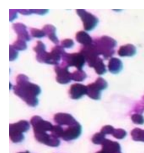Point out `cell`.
I'll return each mask as SVG.
<instances>
[{
	"instance_id": "cell-1",
	"label": "cell",
	"mask_w": 144,
	"mask_h": 153,
	"mask_svg": "<svg viewBox=\"0 0 144 153\" xmlns=\"http://www.w3.org/2000/svg\"><path fill=\"white\" fill-rule=\"evenodd\" d=\"M16 83L17 84L13 87L14 94L20 97L28 105L32 107L36 106L38 103L37 96L41 93L40 86L31 82L28 77L24 74H19L17 76Z\"/></svg>"
},
{
	"instance_id": "cell-2",
	"label": "cell",
	"mask_w": 144,
	"mask_h": 153,
	"mask_svg": "<svg viewBox=\"0 0 144 153\" xmlns=\"http://www.w3.org/2000/svg\"><path fill=\"white\" fill-rule=\"evenodd\" d=\"M99 55L101 54L104 59L111 57L115 53L114 48L116 46V41L108 36H102L93 41Z\"/></svg>"
},
{
	"instance_id": "cell-3",
	"label": "cell",
	"mask_w": 144,
	"mask_h": 153,
	"mask_svg": "<svg viewBox=\"0 0 144 153\" xmlns=\"http://www.w3.org/2000/svg\"><path fill=\"white\" fill-rule=\"evenodd\" d=\"M29 128V123L26 120H20L16 123L10 124L9 136L14 143L22 142L24 139L23 133L27 131Z\"/></svg>"
},
{
	"instance_id": "cell-4",
	"label": "cell",
	"mask_w": 144,
	"mask_h": 153,
	"mask_svg": "<svg viewBox=\"0 0 144 153\" xmlns=\"http://www.w3.org/2000/svg\"><path fill=\"white\" fill-rule=\"evenodd\" d=\"M62 66H74L77 70H82V68L86 62L85 58L80 53L70 54L65 52L62 55Z\"/></svg>"
},
{
	"instance_id": "cell-5",
	"label": "cell",
	"mask_w": 144,
	"mask_h": 153,
	"mask_svg": "<svg viewBox=\"0 0 144 153\" xmlns=\"http://www.w3.org/2000/svg\"><path fill=\"white\" fill-rule=\"evenodd\" d=\"M107 81L101 77H98L96 81L87 85V95L94 100H99L101 97V91L107 87Z\"/></svg>"
},
{
	"instance_id": "cell-6",
	"label": "cell",
	"mask_w": 144,
	"mask_h": 153,
	"mask_svg": "<svg viewBox=\"0 0 144 153\" xmlns=\"http://www.w3.org/2000/svg\"><path fill=\"white\" fill-rule=\"evenodd\" d=\"M76 13L83 22L84 29L86 31L92 30L98 23V19L92 14L83 9L76 10Z\"/></svg>"
},
{
	"instance_id": "cell-7",
	"label": "cell",
	"mask_w": 144,
	"mask_h": 153,
	"mask_svg": "<svg viewBox=\"0 0 144 153\" xmlns=\"http://www.w3.org/2000/svg\"><path fill=\"white\" fill-rule=\"evenodd\" d=\"M30 123L32 126L34 133L51 131L53 126L51 123L44 120L40 116H34L31 118Z\"/></svg>"
},
{
	"instance_id": "cell-8",
	"label": "cell",
	"mask_w": 144,
	"mask_h": 153,
	"mask_svg": "<svg viewBox=\"0 0 144 153\" xmlns=\"http://www.w3.org/2000/svg\"><path fill=\"white\" fill-rule=\"evenodd\" d=\"M65 53V51L61 45L55 46L50 52L47 53L44 60V63L56 66L59 64L61 58H62V55Z\"/></svg>"
},
{
	"instance_id": "cell-9",
	"label": "cell",
	"mask_w": 144,
	"mask_h": 153,
	"mask_svg": "<svg viewBox=\"0 0 144 153\" xmlns=\"http://www.w3.org/2000/svg\"><path fill=\"white\" fill-rule=\"evenodd\" d=\"M34 136L36 140L51 147H57L60 144V140L59 138L55 137L51 134H48L47 132H41L34 133Z\"/></svg>"
},
{
	"instance_id": "cell-10",
	"label": "cell",
	"mask_w": 144,
	"mask_h": 153,
	"mask_svg": "<svg viewBox=\"0 0 144 153\" xmlns=\"http://www.w3.org/2000/svg\"><path fill=\"white\" fill-rule=\"evenodd\" d=\"M82 132V126L77 122L76 124L68 126L65 129H64V133L62 139L66 141L74 140L79 137Z\"/></svg>"
},
{
	"instance_id": "cell-11",
	"label": "cell",
	"mask_w": 144,
	"mask_h": 153,
	"mask_svg": "<svg viewBox=\"0 0 144 153\" xmlns=\"http://www.w3.org/2000/svg\"><path fill=\"white\" fill-rule=\"evenodd\" d=\"M68 68L67 66L62 65H56L55 66V71L56 74V80L59 84H65L70 82L71 80V73L69 72Z\"/></svg>"
},
{
	"instance_id": "cell-12",
	"label": "cell",
	"mask_w": 144,
	"mask_h": 153,
	"mask_svg": "<svg viewBox=\"0 0 144 153\" xmlns=\"http://www.w3.org/2000/svg\"><path fill=\"white\" fill-rule=\"evenodd\" d=\"M54 121L59 126H71L76 124L77 121L70 114L67 113H57L54 116Z\"/></svg>"
},
{
	"instance_id": "cell-13",
	"label": "cell",
	"mask_w": 144,
	"mask_h": 153,
	"mask_svg": "<svg viewBox=\"0 0 144 153\" xmlns=\"http://www.w3.org/2000/svg\"><path fill=\"white\" fill-rule=\"evenodd\" d=\"M86 94L87 86L79 83L72 84L69 90L70 96L73 99H79Z\"/></svg>"
},
{
	"instance_id": "cell-14",
	"label": "cell",
	"mask_w": 144,
	"mask_h": 153,
	"mask_svg": "<svg viewBox=\"0 0 144 153\" xmlns=\"http://www.w3.org/2000/svg\"><path fill=\"white\" fill-rule=\"evenodd\" d=\"M102 145V151L104 153H120L121 146L117 142L112 141L111 140L106 139Z\"/></svg>"
},
{
	"instance_id": "cell-15",
	"label": "cell",
	"mask_w": 144,
	"mask_h": 153,
	"mask_svg": "<svg viewBox=\"0 0 144 153\" xmlns=\"http://www.w3.org/2000/svg\"><path fill=\"white\" fill-rule=\"evenodd\" d=\"M13 28L17 35V39H22L25 41L31 40L28 32L26 29V26L22 23H16L13 25Z\"/></svg>"
},
{
	"instance_id": "cell-16",
	"label": "cell",
	"mask_w": 144,
	"mask_h": 153,
	"mask_svg": "<svg viewBox=\"0 0 144 153\" xmlns=\"http://www.w3.org/2000/svg\"><path fill=\"white\" fill-rule=\"evenodd\" d=\"M88 64L89 67L94 68L96 73L98 75H103L106 72V65L103 63V59L99 57V56Z\"/></svg>"
},
{
	"instance_id": "cell-17",
	"label": "cell",
	"mask_w": 144,
	"mask_h": 153,
	"mask_svg": "<svg viewBox=\"0 0 144 153\" xmlns=\"http://www.w3.org/2000/svg\"><path fill=\"white\" fill-rule=\"evenodd\" d=\"M34 50L36 53V59L40 63H44V60L47 54L46 51V46L41 41L37 42V45L34 48Z\"/></svg>"
},
{
	"instance_id": "cell-18",
	"label": "cell",
	"mask_w": 144,
	"mask_h": 153,
	"mask_svg": "<svg viewBox=\"0 0 144 153\" xmlns=\"http://www.w3.org/2000/svg\"><path fill=\"white\" fill-rule=\"evenodd\" d=\"M136 53V47L130 44L121 46L118 51V54L121 57H131L133 56Z\"/></svg>"
},
{
	"instance_id": "cell-19",
	"label": "cell",
	"mask_w": 144,
	"mask_h": 153,
	"mask_svg": "<svg viewBox=\"0 0 144 153\" xmlns=\"http://www.w3.org/2000/svg\"><path fill=\"white\" fill-rule=\"evenodd\" d=\"M122 62L120 59L116 57H112L109 60L108 69L111 73L114 74H118L122 69Z\"/></svg>"
},
{
	"instance_id": "cell-20",
	"label": "cell",
	"mask_w": 144,
	"mask_h": 153,
	"mask_svg": "<svg viewBox=\"0 0 144 153\" xmlns=\"http://www.w3.org/2000/svg\"><path fill=\"white\" fill-rule=\"evenodd\" d=\"M76 41L83 44L84 46H87L92 44L93 43V40L92 38L85 31H79L76 34Z\"/></svg>"
},
{
	"instance_id": "cell-21",
	"label": "cell",
	"mask_w": 144,
	"mask_h": 153,
	"mask_svg": "<svg viewBox=\"0 0 144 153\" xmlns=\"http://www.w3.org/2000/svg\"><path fill=\"white\" fill-rule=\"evenodd\" d=\"M43 30L46 36H48L49 39L52 41L55 44H58L59 40L56 35V27L51 25H46L43 28Z\"/></svg>"
},
{
	"instance_id": "cell-22",
	"label": "cell",
	"mask_w": 144,
	"mask_h": 153,
	"mask_svg": "<svg viewBox=\"0 0 144 153\" xmlns=\"http://www.w3.org/2000/svg\"><path fill=\"white\" fill-rule=\"evenodd\" d=\"M131 136L133 140L144 142V130L135 128L131 131Z\"/></svg>"
},
{
	"instance_id": "cell-23",
	"label": "cell",
	"mask_w": 144,
	"mask_h": 153,
	"mask_svg": "<svg viewBox=\"0 0 144 153\" xmlns=\"http://www.w3.org/2000/svg\"><path fill=\"white\" fill-rule=\"evenodd\" d=\"M71 80L75 81H83L86 78V74L83 70H77L71 73Z\"/></svg>"
},
{
	"instance_id": "cell-24",
	"label": "cell",
	"mask_w": 144,
	"mask_h": 153,
	"mask_svg": "<svg viewBox=\"0 0 144 153\" xmlns=\"http://www.w3.org/2000/svg\"><path fill=\"white\" fill-rule=\"evenodd\" d=\"M50 132H51L50 134L53 136H55V137L62 138L63 133H64V128L62 127L61 126L55 125V126H53V128Z\"/></svg>"
},
{
	"instance_id": "cell-25",
	"label": "cell",
	"mask_w": 144,
	"mask_h": 153,
	"mask_svg": "<svg viewBox=\"0 0 144 153\" xmlns=\"http://www.w3.org/2000/svg\"><path fill=\"white\" fill-rule=\"evenodd\" d=\"M13 47L16 49V50H19V51H22L25 50L27 48V45L26 43V41L22 40V39H17L13 45H11Z\"/></svg>"
},
{
	"instance_id": "cell-26",
	"label": "cell",
	"mask_w": 144,
	"mask_h": 153,
	"mask_svg": "<svg viewBox=\"0 0 144 153\" xmlns=\"http://www.w3.org/2000/svg\"><path fill=\"white\" fill-rule=\"evenodd\" d=\"M106 139L105 135L102 133H97L92 137V142L96 145H101Z\"/></svg>"
},
{
	"instance_id": "cell-27",
	"label": "cell",
	"mask_w": 144,
	"mask_h": 153,
	"mask_svg": "<svg viewBox=\"0 0 144 153\" xmlns=\"http://www.w3.org/2000/svg\"><path fill=\"white\" fill-rule=\"evenodd\" d=\"M126 131L122 128H115L112 133V136L118 139H122L126 136Z\"/></svg>"
},
{
	"instance_id": "cell-28",
	"label": "cell",
	"mask_w": 144,
	"mask_h": 153,
	"mask_svg": "<svg viewBox=\"0 0 144 153\" xmlns=\"http://www.w3.org/2000/svg\"><path fill=\"white\" fill-rule=\"evenodd\" d=\"M132 121L136 124H144V117L142 115L139 114H133L131 117Z\"/></svg>"
},
{
	"instance_id": "cell-29",
	"label": "cell",
	"mask_w": 144,
	"mask_h": 153,
	"mask_svg": "<svg viewBox=\"0 0 144 153\" xmlns=\"http://www.w3.org/2000/svg\"><path fill=\"white\" fill-rule=\"evenodd\" d=\"M30 31L32 36L34 38H43L46 36V34L43 30H40L36 28H31Z\"/></svg>"
},
{
	"instance_id": "cell-30",
	"label": "cell",
	"mask_w": 144,
	"mask_h": 153,
	"mask_svg": "<svg viewBox=\"0 0 144 153\" xmlns=\"http://www.w3.org/2000/svg\"><path fill=\"white\" fill-rule=\"evenodd\" d=\"M115 128H113V126H110V125H107L104 126L102 127L101 130V133H102L103 134H112Z\"/></svg>"
},
{
	"instance_id": "cell-31",
	"label": "cell",
	"mask_w": 144,
	"mask_h": 153,
	"mask_svg": "<svg viewBox=\"0 0 144 153\" xmlns=\"http://www.w3.org/2000/svg\"><path fill=\"white\" fill-rule=\"evenodd\" d=\"M9 49H10L9 60H10V61H13L17 57L18 52H17V50L14 49L11 45H9Z\"/></svg>"
},
{
	"instance_id": "cell-32",
	"label": "cell",
	"mask_w": 144,
	"mask_h": 153,
	"mask_svg": "<svg viewBox=\"0 0 144 153\" xmlns=\"http://www.w3.org/2000/svg\"><path fill=\"white\" fill-rule=\"evenodd\" d=\"M74 45V41L71 39H65L61 41V46L63 48H70Z\"/></svg>"
},
{
	"instance_id": "cell-33",
	"label": "cell",
	"mask_w": 144,
	"mask_h": 153,
	"mask_svg": "<svg viewBox=\"0 0 144 153\" xmlns=\"http://www.w3.org/2000/svg\"><path fill=\"white\" fill-rule=\"evenodd\" d=\"M31 14L34 13L37 14H40V15H44L48 13L49 10L44 9V10H30Z\"/></svg>"
},
{
	"instance_id": "cell-34",
	"label": "cell",
	"mask_w": 144,
	"mask_h": 153,
	"mask_svg": "<svg viewBox=\"0 0 144 153\" xmlns=\"http://www.w3.org/2000/svg\"><path fill=\"white\" fill-rule=\"evenodd\" d=\"M10 21L12 22L14 19L17 17V13L18 12L17 10H10Z\"/></svg>"
},
{
	"instance_id": "cell-35",
	"label": "cell",
	"mask_w": 144,
	"mask_h": 153,
	"mask_svg": "<svg viewBox=\"0 0 144 153\" xmlns=\"http://www.w3.org/2000/svg\"><path fill=\"white\" fill-rule=\"evenodd\" d=\"M18 153H29V152L28 151H26L25 152H18Z\"/></svg>"
},
{
	"instance_id": "cell-36",
	"label": "cell",
	"mask_w": 144,
	"mask_h": 153,
	"mask_svg": "<svg viewBox=\"0 0 144 153\" xmlns=\"http://www.w3.org/2000/svg\"><path fill=\"white\" fill-rule=\"evenodd\" d=\"M96 153H104V152L102 150H101V151H98V152H97Z\"/></svg>"
}]
</instances>
